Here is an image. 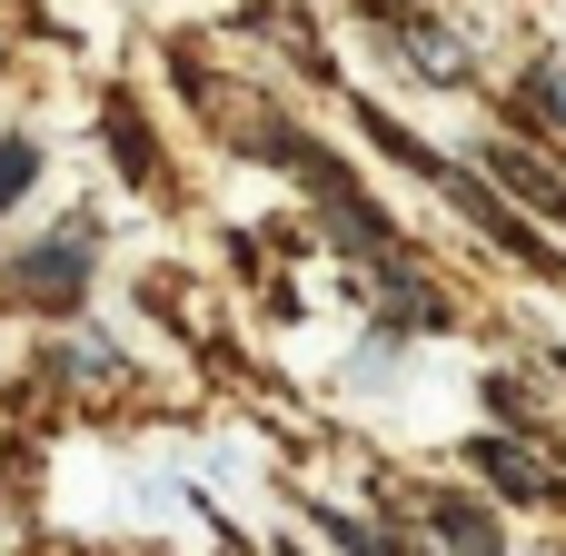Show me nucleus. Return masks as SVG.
<instances>
[{"mask_svg": "<svg viewBox=\"0 0 566 556\" xmlns=\"http://www.w3.org/2000/svg\"><path fill=\"white\" fill-rule=\"evenodd\" d=\"M80 279H90V229H70V239H40V259H20V298H80Z\"/></svg>", "mask_w": 566, "mask_h": 556, "instance_id": "obj_1", "label": "nucleus"}, {"mask_svg": "<svg viewBox=\"0 0 566 556\" xmlns=\"http://www.w3.org/2000/svg\"><path fill=\"white\" fill-rule=\"evenodd\" d=\"M478 468H488V478H507V497H557V478H547L527 448H507V438H488V448H478Z\"/></svg>", "mask_w": 566, "mask_h": 556, "instance_id": "obj_2", "label": "nucleus"}, {"mask_svg": "<svg viewBox=\"0 0 566 556\" xmlns=\"http://www.w3.org/2000/svg\"><path fill=\"white\" fill-rule=\"evenodd\" d=\"M497 179H507V189H517L527 209H547V219L566 229V189L547 179V169H537V159H527V149H497Z\"/></svg>", "mask_w": 566, "mask_h": 556, "instance_id": "obj_3", "label": "nucleus"}, {"mask_svg": "<svg viewBox=\"0 0 566 556\" xmlns=\"http://www.w3.org/2000/svg\"><path fill=\"white\" fill-rule=\"evenodd\" d=\"M438 556H507V547L478 507H438Z\"/></svg>", "mask_w": 566, "mask_h": 556, "instance_id": "obj_4", "label": "nucleus"}]
</instances>
